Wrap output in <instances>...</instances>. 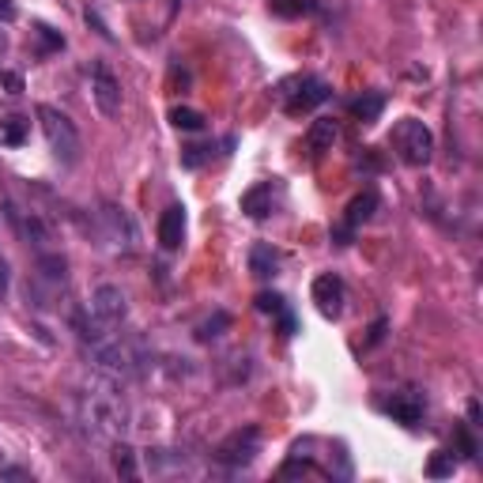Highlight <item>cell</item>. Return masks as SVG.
Returning <instances> with one entry per match:
<instances>
[{
    "label": "cell",
    "mask_w": 483,
    "mask_h": 483,
    "mask_svg": "<svg viewBox=\"0 0 483 483\" xmlns=\"http://www.w3.org/2000/svg\"><path fill=\"white\" fill-rule=\"evenodd\" d=\"M257 454H261V430H257V427H238V430H231L227 438L216 446V461L234 464V469L250 464Z\"/></svg>",
    "instance_id": "6"
},
{
    "label": "cell",
    "mask_w": 483,
    "mask_h": 483,
    "mask_svg": "<svg viewBox=\"0 0 483 483\" xmlns=\"http://www.w3.org/2000/svg\"><path fill=\"white\" fill-rule=\"evenodd\" d=\"M268 8L280 15V20H299V15H310L314 4L310 0H268Z\"/></svg>",
    "instance_id": "18"
},
{
    "label": "cell",
    "mask_w": 483,
    "mask_h": 483,
    "mask_svg": "<svg viewBox=\"0 0 483 483\" xmlns=\"http://www.w3.org/2000/svg\"><path fill=\"white\" fill-rule=\"evenodd\" d=\"M0 84H4L12 94H20V91H23V79L15 76V72H4V76H0Z\"/></svg>",
    "instance_id": "25"
},
{
    "label": "cell",
    "mask_w": 483,
    "mask_h": 483,
    "mask_svg": "<svg viewBox=\"0 0 483 483\" xmlns=\"http://www.w3.org/2000/svg\"><path fill=\"white\" fill-rule=\"evenodd\" d=\"M114 385L118 381H110V389H99V393L84 397V420H87L94 438H118V434L125 430V423H128L125 400L118 397Z\"/></svg>",
    "instance_id": "2"
},
{
    "label": "cell",
    "mask_w": 483,
    "mask_h": 483,
    "mask_svg": "<svg viewBox=\"0 0 483 483\" xmlns=\"http://www.w3.org/2000/svg\"><path fill=\"white\" fill-rule=\"evenodd\" d=\"M329 84L317 76H302V79H287V84L280 87V102L291 118L299 114H310V110H317L321 102H329Z\"/></svg>",
    "instance_id": "5"
},
{
    "label": "cell",
    "mask_w": 483,
    "mask_h": 483,
    "mask_svg": "<svg viewBox=\"0 0 483 483\" xmlns=\"http://www.w3.org/2000/svg\"><path fill=\"white\" fill-rule=\"evenodd\" d=\"M314 302H317V310H321V317H329V321H336L344 314V280L336 276V272H325V276H317L314 280Z\"/></svg>",
    "instance_id": "9"
},
{
    "label": "cell",
    "mask_w": 483,
    "mask_h": 483,
    "mask_svg": "<svg viewBox=\"0 0 483 483\" xmlns=\"http://www.w3.org/2000/svg\"><path fill=\"white\" fill-rule=\"evenodd\" d=\"M91 99L102 118H121V84L102 61L91 69Z\"/></svg>",
    "instance_id": "7"
},
{
    "label": "cell",
    "mask_w": 483,
    "mask_h": 483,
    "mask_svg": "<svg viewBox=\"0 0 483 483\" xmlns=\"http://www.w3.org/2000/svg\"><path fill=\"white\" fill-rule=\"evenodd\" d=\"M114 469H118V476H125V479H136V454L128 449L125 442H118V449H114Z\"/></svg>",
    "instance_id": "20"
},
{
    "label": "cell",
    "mask_w": 483,
    "mask_h": 483,
    "mask_svg": "<svg viewBox=\"0 0 483 483\" xmlns=\"http://www.w3.org/2000/svg\"><path fill=\"white\" fill-rule=\"evenodd\" d=\"M340 140V125H336L332 118H317L314 125H310V136H306V143H310V151L314 155H325V151H332V143Z\"/></svg>",
    "instance_id": "12"
},
{
    "label": "cell",
    "mask_w": 483,
    "mask_h": 483,
    "mask_svg": "<svg viewBox=\"0 0 483 483\" xmlns=\"http://www.w3.org/2000/svg\"><path fill=\"white\" fill-rule=\"evenodd\" d=\"M125 314H128V299H125V291H121V287H114V283H102L99 291L91 295V302L84 306V314L76 317L79 340H87L91 348H94V344H102V340H110V336L121 329Z\"/></svg>",
    "instance_id": "1"
},
{
    "label": "cell",
    "mask_w": 483,
    "mask_h": 483,
    "mask_svg": "<svg viewBox=\"0 0 483 483\" xmlns=\"http://www.w3.org/2000/svg\"><path fill=\"white\" fill-rule=\"evenodd\" d=\"M4 45H8V42H4V30H0V53H4Z\"/></svg>",
    "instance_id": "28"
},
{
    "label": "cell",
    "mask_w": 483,
    "mask_h": 483,
    "mask_svg": "<svg viewBox=\"0 0 483 483\" xmlns=\"http://www.w3.org/2000/svg\"><path fill=\"white\" fill-rule=\"evenodd\" d=\"M381 110H385V94L381 91H366V94H359V99L351 102V114H356L359 121H378Z\"/></svg>",
    "instance_id": "16"
},
{
    "label": "cell",
    "mask_w": 483,
    "mask_h": 483,
    "mask_svg": "<svg viewBox=\"0 0 483 483\" xmlns=\"http://www.w3.org/2000/svg\"><path fill=\"white\" fill-rule=\"evenodd\" d=\"M454 469H457V461H454V454H449V449H438V454L427 461V476H430V479L454 476Z\"/></svg>",
    "instance_id": "19"
},
{
    "label": "cell",
    "mask_w": 483,
    "mask_h": 483,
    "mask_svg": "<svg viewBox=\"0 0 483 483\" xmlns=\"http://www.w3.org/2000/svg\"><path fill=\"white\" fill-rule=\"evenodd\" d=\"M15 20V0H0V23H12Z\"/></svg>",
    "instance_id": "26"
},
{
    "label": "cell",
    "mask_w": 483,
    "mask_h": 483,
    "mask_svg": "<svg viewBox=\"0 0 483 483\" xmlns=\"http://www.w3.org/2000/svg\"><path fill=\"white\" fill-rule=\"evenodd\" d=\"M393 148L405 167H427L434 155V133L420 118H405L393 128Z\"/></svg>",
    "instance_id": "4"
},
{
    "label": "cell",
    "mask_w": 483,
    "mask_h": 483,
    "mask_svg": "<svg viewBox=\"0 0 483 483\" xmlns=\"http://www.w3.org/2000/svg\"><path fill=\"white\" fill-rule=\"evenodd\" d=\"M38 38H42V45H45V53H50V50H64V38L61 35H53V27H38Z\"/></svg>",
    "instance_id": "23"
},
{
    "label": "cell",
    "mask_w": 483,
    "mask_h": 483,
    "mask_svg": "<svg viewBox=\"0 0 483 483\" xmlns=\"http://www.w3.org/2000/svg\"><path fill=\"white\" fill-rule=\"evenodd\" d=\"M374 212H378V192H374V189H363L359 197L348 204V216H344L340 227L332 231V242H340V246H348L351 234H356V231H359L363 223H366L370 216H374Z\"/></svg>",
    "instance_id": "8"
},
{
    "label": "cell",
    "mask_w": 483,
    "mask_h": 483,
    "mask_svg": "<svg viewBox=\"0 0 483 483\" xmlns=\"http://www.w3.org/2000/svg\"><path fill=\"white\" fill-rule=\"evenodd\" d=\"M257 310L261 314H283V299L276 291H261L257 295Z\"/></svg>",
    "instance_id": "22"
},
{
    "label": "cell",
    "mask_w": 483,
    "mask_h": 483,
    "mask_svg": "<svg viewBox=\"0 0 483 483\" xmlns=\"http://www.w3.org/2000/svg\"><path fill=\"white\" fill-rule=\"evenodd\" d=\"M227 325H231V317L227 314H216L212 321H204V325L197 329V340H216L219 329H227Z\"/></svg>",
    "instance_id": "21"
},
{
    "label": "cell",
    "mask_w": 483,
    "mask_h": 483,
    "mask_svg": "<svg viewBox=\"0 0 483 483\" xmlns=\"http://www.w3.org/2000/svg\"><path fill=\"white\" fill-rule=\"evenodd\" d=\"M457 446H461V454H464V457H476V442H472V434H469V430H457Z\"/></svg>",
    "instance_id": "24"
},
{
    "label": "cell",
    "mask_w": 483,
    "mask_h": 483,
    "mask_svg": "<svg viewBox=\"0 0 483 483\" xmlns=\"http://www.w3.org/2000/svg\"><path fill=\"white\" fill-rule=\"evenodd\" d=\"M185 242V208H167L163 219H159V246L163 250H178Z\"/></svg>",
    "instance_id": "11"
},
{
    "label": "cell",
    "mask_w": 483,
    "mask_h": 483,
    "mask_svg": "<svg viewBox=\"0 0 483 483\" xmlns=\"http://www.w3.org/2000/svg\"><path fill=\"white\" fill-rule=\"evenodd\" d=\"M27 128H30V121L20 118V114L0 118V143H4V148H20V143L27 140Z\"/></svg>",
    "instance_id": "15"
},
{
    "label": "cell",
    "mask_w": 483,
    "mask_h": 483,
    "mask_svg": "<svg viewBox=\"0 0 483 483\" xmlns=\"http://www.w3.org/2000/svg\"><path fill=\"white\" fill-rule=\"evenodd\" d=\"M170 125L182 128V133H201V128H204V114H201V110H192V106H174L170 110Z\"/></svg>",
    "instance_id": "17"
},
{
    "label": "cell",
    "mask_w": 483,
    "mask_h": 483,
    "mask_svg": "<svg viewBox=\"0 0 483 483\" xmlns=\"http://www.w3.org/2000/svg\"><path fill=\"white\" fill-rule=\"evenodd\" d=\"M4 291H8V268L0 265V299H4Z\"/></svg>",
    "instance_id": "27"
},
{
    "label": "cell",
    "mask_w": 483,
    "mask_h": 483,
    "mask_svg": "<svg viewBox=\"0 0 483 483\" xmlns=\"http://www.w3.org/2000/svg\"><path fill=\"white\" fill-rule=\"evenodd\" d=\"M385 412H389L397 423L415 427V423L423 420V397L415 393V389H400V393H393L389 400H385Z\"/></svg>",
    "instance_id": "10"
},
{
    "label": "cell",
    "mask_w": 483,
    "mask_h": 483,
    "mask_svg": "<svg viewBox=\"0 0 483 483\" xmlns=\"http://www.w3.org/2000/svg\"><path fill=\"white\" fill-rule=\"evenodd\" d=\"M276 268H280V253L272 246H265V242H261V246L250 250V272L257 280H272V276H276Z\"/></svg>",
    "instance_id": "14"
},
{
    "label": "cell",
    "mask_w": 483,
    "mask_h": 483,
    "mask_svg": "<svg viewBox=\"0 0 483 483\" xmlns=\"http://www.w3.org/2000/svg\"><path fill=\"white\" fill-rule=\"evenodd\" d=\"M38 125H42V136H45V143H50V151H53L57 163L72 167L76 159H79V133H76L72 118L61 114L57 106L42 102L38 106Z\"/></svg>",
    "instance_id": "3"
},
{
    "label": "cell",
    "mask_w": 483,
    "mask_h": 483,
    "mask_svg": "<svg viewBox=\"0 0 483 483\" xmlns=\"http://www.w3.org/2000/svg\"><path fill=\"white\" fill-rule=\"evenodd\" d=\"M242 212H246L250 219L272 216V185L261 182V185H253L250 192H242Z\"/></svg>",
    "instance_id": "13"
}]
</instances>
